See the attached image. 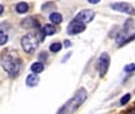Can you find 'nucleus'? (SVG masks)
<instances>
[{
	"label": "nucleus",
	"mask_w": 135,
	"mask_h": 114,
	"mask_svg": "<svg viewBox=\"0 0 135 114\" xmlns=\"http://www.w3.org/2000/svg\"><path fill=\"white\" fill-rule=\"evenodd\" d=\"M21 26H23V28H28V29H30V28H38L39 24H38V21H36V20L34 19L33 16H29V18H25V19L21 20Z\"/></svg>",
	"instance_id": "nucleus-8"
},
{
	"label": "nucleus",
	"mask_w": 135,
	"mask_h": 114,
	"mask_svg": "<svg viewBox=\"0 0 135 114\" xmlns=\"http://www.w3.org/2000/svg\"><path fill=\"white\" fill-rule=\"evenodd\" d=\"M3 13H4V5L0 6V14H3Z\"/></svg>",
	"instance_id": "nucleus-23"
},
{
	"label": "nucleus",
	"mask_w": 135,
	"mask_h": 114,
	"mask_svg": "<svg viewBox=\"0 0 135 114\" xmlns=\"http://www.w3.org/2000/svg\"><path fill=\"white\" fill-rule=\"evenodd\" d=\"M50 50L53 53H58V52H60L61 50V44L60 43H53L51 45H50V48H49Z\"/></svg>",
	"instance_id": "nucleus-14"
},
{
	"label": "nucleus",
	"mask_w": 135,
	"mask_h": 114,
	"mask_svg": "<svg viewBox=\"0 0 135 114\" xmlns=\"http://www.w3.org/2000/svg\"><path fill=\"white\" fill-rule=\"evenodd\" d=\"M94 18H95V11H94V10H90V9L81 10V11L75 16V19L80 20L83 23H90Z\"/></svg>",
	"instance_id": "nucleus-7"
},
{
	"label": "nucleus",
	"mask_w": 135,
	"mask_h": 114,
	"mask_svg": "<svg viewBox=\"0 0 135 114\" xmlns=\"http://www.w3.org/2000/svg\"><path fill=\"white\" fill-rule=\"evenodd\" d=\"M111 9L115 10V11H119V13H124V14H129V15H134L135 14V9L134 6L129 3H113L110 5Z\"/></svg>",
	"instance_id": "nucleus-5"
},
{
	"label": "nucleus",
	"mask_w": 135,
	"mask_h": 114,
	"mask_svg": "<svg viewBox=\"0 0 135 114\" xmlns=\"http://www.w3.org/2000/svg\"><path fill=\"white\" fill-rule=\"evenodd\" d=\"M39 83V78L38 75L33 73V74H30V75L26 76V80H25V84L28 86H36Z\"/></svg>",
	"instance_id": "nucleus-9"
},
{
	"label": "nucleus",
	"mask_w": 135,
	"mask_h": 114,
	"mask_svg": "<svg viewBox=\"0 0 135 114\" xmlns=\"http://www.w3.org/2000/svg\"><path fill=\"white\" fill-rule=\"evenodd\" d=\"M86 97H88V93H86V90H85V88H80V89L76 92V94L74 95L71 99L69 100L66 104L59 110L58 114H71L74 110L76 109V108H79V107L86 100Z\"/></svg>",
	"instance_id": "nucleus-1"
},
{
	"label": "nucleus",
	"mask_w": 135,
	"mask_h": 114,
	"mask_svg": "<svg viewBox=\"0 0 135 114\" xmlns=\"http://www.w3.org/2000/svg\"><path fill=\"white\" fill-rule=\"evenodd\" d=\"M64 47H65V48H69V47H71V43H70L69 40H65V42H64Z\"/></svg>",
	"instance_id": "nucleus-21"
},
{
	"label": "nucleus",
	"mask_w": 135,
	"mask_h": 114,
	"mask_svg": "<svg viewBox=\"0 0 135 114\" xmlns=\"http://www.w3.org/2000/svg\"><path fill=\"white\" fill-rule=\"evenodd\" d=\"M16 11L19 13V14H25L28 10H29V5L26 4V3H24V1H21V3H19V4L16 5Z\"/></svg>",
	"instance_id": "nucleus-13"
},
{
	"label": "nucleus",
	"mask_w": 135,
	"mask_h": 114,
	"mask_svg": "<svg viewBox=\"0 0 135 114\" xmlns=\"http://www.w3.org/2000/svg\"><path fill=\"white\" fill-rule=\"evenodd\" d=\"M49 6H51V8H53V9H54V8H55V6H54V4H53V3H48V4H44L43 5V6H41V9H43L44 10V11H49Z\"/></svg>",
	"instance_id": "nucleus-19"
},
{
	"label": "nucleus",
	"mask_w": 135,
	"mask_h": 114,
	"mask_svg": "<svg viewBox=\"0 0 135 114\" xmlns=\"http://www.w3.org/2000/svg\"><path fill=\"white\" fill-rule=\"evenodd\" d=\"M49 19H50V21L53 24H60L63 21V16L55 11V13H51V14L49 15Z\"/></svg>",
	"instance_id": "nucleus-12"
},
{
	"label": "nucleus",
	"mask_w": 135,
	"mask_h": 114,
	"mask_svg": "<svg viewBox=\"0 0 135 114\" xmlns=\"http://www.w3.org/2000/svg\"><path fill=\"white\" fill-rule=\"evenodd\" d=\"M8 39H9L8 34L5 33L4 30H1V31H0V44H1V45H4V44L8 42Z\"/></svg>",
	"instance_id": "nucleus-15"
},
{
	"label": "nucleus",
	"mask_w": 135,
	"mask_h": 114,
	"mask_svg": "<svg viewBox=\"0 0 135 114\" xmlns=\"http://www.w3.org/2000/svg\"><path fill=\"white\" fill-rule=\"evenodd\" d=\"M135 70V63H131V64H128V65H125V68H124V71H126V73H131V71Z\"/></svg>",
	"instance_id": "nucleus-16"
},
{
	"label": "nucleus",
	"mask_w": 135,
	"mask_h": 114,
	"mask_svg": "<svg viewBox=\"0 0 135 114\" xmlns=\"http://www.w3.org/2000/svg\"><path fill=\"white\" fill-rule=\"evenodd\" d=\"M31 71L35 73V74H39V73H41L44 70V64L41 62H36V63H33L31 64V67H30Z\"/></svg>",
	"instance_id": "nucleus-11"
},
{
	"label": "nucleus",
	"mask_w": 135,
	"mask_h": 114,
	"mask_svg": "<svg viewBox=\"0 0 135 114\" xmlns=\"http://www.w3.org/2000/svg\"><path fill=\"white\" fill-rule=\"evenodd\" d=\"M88 1H89L90 4H98V3H99L100 0H88Z\"/></svg>",
	"instance_id": "nucleus-22"
},
{
	"label": "nucleus",
	"mask_w": 135,
	"mask_h": 114,
	"mask_svg": "<svg viewBox=\"0 0 135 114\" xmlns=\"http://www.w3.org/2000/svg\"><path fill=\"white\" fill-rule=\"evenodd\" d=\"M66 30H68V34H70V35L80 34L85 30V23H83V21H80V20L74 19L71 23L69 24V26H68Z\"/></svg>",
	"instance_id": "nucleus-6"
},
{
	"label": "nucleus",
	"mask_w": 135,
	"mask_h": 114,
	"mask_svg": "<svg viewBox=\"0 0 135 114\" xmlns=\"http://www.w3.org/2000/svg\"><path fill=\"white\" fill-rule=\"evenodd\" d=\"M109 64H110V57L108 53H101L99 57V62H98V70L101 76L105 75V73L109 69Z\"/></svg>",
	"instance_id": "nucleus-4"
},
{
	"label": "nucleus",
	"mask_w": 135,
	"mask_h": 114,
	"mask_svg": "<svg viewBox=\"0 0 135 114\" xmlns=\"http://www.w3.org/2000/svg\"><path fill=\"white\" fill-rule=\"evenodd\" d=\"M1 65L4 70L9 74L11 78H14L19 74L20 68H21V62L19 58H16L14 54H6L1 59Z\"/></svg>",
	"instance_id": "nucleus-2"
},
{
	"label": "nucleus",
	"mask_w": 135,
	"mask_h": 114,
	"mask_svg": "<svg viewBox=\"0 0 135 114\" xmlns=\"http://www.w3.org/2000/svg\"><path fill=\"white\" fill-rule=\"evenodd\" d=\"M46 58H48L46 53H40V55H39V60L44 62V60H46Z\"/></svg>",
	"instance_id": "nucleus-20"
},
{
	"label": "nucleus",
	"mask_w": 135,
	"mask_h": 114,
	"mask_svg": "<svg viewBox=\"0 0 135 114\" xmlns=\"http://www.w3.org/2000/svg\"><path fill=\"white\" fill-rule=\"evenodd\" d=\"M43 33L44 35H53L56 33V28L54 26V24H46L43 28Z\"/></svg>",
	"instance_id": "nucleus-10"
},
{
	"label": "nucleus",
	"mask_w": 135,
	"mask_h": 114,
	"mask_svg": "<svg viewBox=\"0 0 135 114\" xmlns=\"http://www.w3.org/2000/svg\"><path fill=\"white\" fill-rule=\"evenodd\" d=\"M38 45H39V38L35 33L26 34L21 39V47L24 49V52L28 53V54L33 53L38 48Z\"/></svg>",
	"instance_id": "nucleus-3"
},
{
	"label": "nucleus",
	"mask_w": 135,
	"mask_h": 114,
	"mask_svg": "<svg viewBox=\"0 0 135 114\" xmlns=\"http://www.w3.org/2000/svg\"><path fill=\"white\" fill-rule=\"evenodd\" d=\"M129 100H130V94H125V95H124V97H123V98L120 99V104H121V105H125L126 103L129 102Z\"/></svg>",
	"instance_id": "nucleus-17"
},
{
	"label": "nucleus",
	"mask_w": 135,
	"mask_h": 114,
	"mask_svg": "<svg viewBox=\"0 0 135 114\" xmlns=\"http://www.w3.org/2000/svg\"><path fill=\"white\" fill-rule=\"evenodd\" d=\"M133 40H135V33L133 34V35H130V37H129V38H126L125 40H124V42H123V43L120 44V45H125V44L130 43V42H133Z\"/></svg>",
	"instance_id": "nucleus-18"
},
{
	"label": "nucleus",
	"mask_w": 135,
	"mask_h": 114,
	"mask_svg": "<svg viewBox=\"0 0 135 114\" xmlns=\"http://www.w3.org/2000/svg\"><path fill=\"white\" fill-rule=\"evenodd\" d=\"M129 114H135V108H133V109L129 110Z\"/></svg>",
	"instance_id": "nucleus-24"
}]
</instances>
